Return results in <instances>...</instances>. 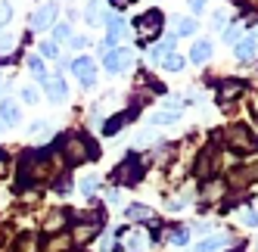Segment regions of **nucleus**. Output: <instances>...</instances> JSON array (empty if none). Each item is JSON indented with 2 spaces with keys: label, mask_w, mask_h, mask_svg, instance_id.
Here are the masks:
<instances>
[{
  "label": "nucleus",
  "mask_w": 258,
  "mask_h": 252,
  "mask_svg": "<svg viewBox=\"0 0 258 252\" xmlns=\"http://www.w3.org/2000/svg\"><path fill=\"white\" fill-rule=\"evenodd\" d=\"M13 44H16V41H13V34H7V31L0 34V53H7V50H10Z\"/></svg>",
  "instance_id": "obj_33"
},
{
  "label": "nucleus",
  "mask_w": 258,
  "mask_h": 252,
  "mask_svg": "<svg viewBox=\"0 0 258 252\" xmlns=\"http://www.w3.org/2000/svg\"><path fill=\"white\" fill-rule=\"evenodd\" d=\"M124 218H131V221H153V209L134 203V206H127V209H124Z\"/></svg>",
  "instance_id": "obj_16"
},
{
  "label": "nucleus",
  "mask_w": 258,
  "mask_h": 252,
  "mask_svg": "<svg viewBox=\"0 0 258 252\" xmlns=\"http://www.w3.org/2000/svg\"><path fill=\"white\" fill-rule=\"evenodd\" d=\"M69 69H72V75H75L84 87H94V78H97V62L90 59V56H75L69 62Z\"/></svg>",
  "instance_id": "obj_4"
},
{
  "label": "nucleus",
  "mask_w": 258,
  "mask_h": 252,
  "mask_svg": "<svg viewBox=\"0 0 258 252\" xmlns=\"http://www.w3.org/2000/svg\"><path fill=\"white\" fill-rule=\"evenodd\" d=\"M196 31V22L193 19H180L177 22V34H183V38H187V34H193Z\"/></svg>",
  "instance_id": "obj_32"
},
{
  "label": "nucleus",
  "mask_w": 258,
  "mask_h": 252,
  "mask_svg": "<svg viewBox=\"0 0 258 252\" xmlns=\"http://www.w3.org/2000/svg\"><path fill=\"white\" fill-rule=\"evenodd\" d=\"M103 66H106L109 75H118V72H124L131 66V50H109L103 56Z\"/></svg>",
  "instance_id": "obj_7"
},
{
  "label": "nucleus",
  "mask_w": 258,
  "mask_h": 252,
  "mask_svg": "<svg viewBox=\"0 0 258 252\" xmlns=\"http://www.w3.org/2000/svg\"><path fill=\"white\" fill-rule=\"evenodd\" d=\"M97 187H100V177H97V174L81 177V193H84V196H94V193H97Z\"/></svg>",
  "instance_id": "obj_27"
},
{
  "label": "nucleus",
  "mask_w": 258,
  "mask_h": 252,
  "mask_svg": "<svg viewBox=\"0 0 258 252\" xmlns=\"http://www.w3.org/2000/svg\"><path fill=\"white\" fill-rule=\"evenodd\" d=\"M209 59H212V41L199 38V41L193 44V50H190V62H196V66H206Z\"/></svg>",
  "instance_id": "obj_13"
},
{
  "label": "nucleus",
  "mask_w": 258,
  "mask_h": 252,
  "mask_svg": "<svg viewBox=\"0 0 258 252\" xmlns=\"http://www.w3.org/2000/svg\"><path fill=\"white\" fill-rule=\"evenodd\" d=\"M0 131H4V121H0Z\"/></svg>",
  "instance_id": "obj_43"
},
{
  "label": "nucleus",
  "mask_w": 258,
  "mask_h": 252,
  "mask_svg": "<svg viewBox=\"0 0 258 252\" xmlns=\"http://www.w3.org/2000/svg\"><path fill=\"white\" fill-rule=\"evenodd\" d=\"M7 171H10V156H7L4 150H0V177H4Z\"/></svg>",
  "instance_id": "obj_35"
},
{
  "label": "nucleus",
  "mask_w": 258,
  "mask_h": 252,
  "mask_svg": "<svg viewBox=\"0 0 258 252\" xmlns=\"http://www.w3.org/2000/svg\"><path fill=\"white\" fill-rule=\"evenodd\" d=\"M25 66H28V72H31L34 78L47 81V69H44V59L41 56H34V53H31V56H25Z\"/></svg>",
  "instance_id": "obj_20"
},
{
  "label": "nucleus",
  "mask_w": 258,
  "mask_h": 252,
  "mask_svg": "<svg viewBox=\"0 0 258 252\" xmlns=\"http://www.w3.org/2000/svg\"><path fill=\"white\" fill-rule=\"evenodd\" d=\"M10 19H13V7L7 4V0H0V28H4Z\"/></svg>",
  "instance_id": "obj_31"
},
{
  "label": "nucleus",
  "mask_w": 258,
  "mask_h": 252,
  "mask_svg": "<svg viewBox=\"0 0 258 252\" xmlns=\"http://www.w3.org/2000/svg\"><path fill=\"white\" fill-rule=\"evenodd\" d=\"M236 34H239L236 28H227V31H224V44H236Z\"/></svg>",
  "instance_id": "obj_38"
},
{
  "label": "nucleus",
  "mask_w": 258,
  "mask_h": 252,
  "mask_svg": "<svg viewBox=\"0 0 258 252\" xmlns=\"http://www.w3.org/2000/svg\"><path fill=\"white\" fill-rule=\"evenodd\" d=\"M224 243H230L227 237H209V240H202L199 246H193V252H218Z\"/></svg>",
  "instance_id": "obj_21"
},
{
  "label": "nucleus",
  "mask_w": 258,
  "mask_h": 252,
  "mask_svg": "<svg viewBox=\"0 0 258 252\" xmlns=\"http://www.w3.org/2000/svg\"><path fill=\"white\" fill-rule=\"evenodd\" d=\"M252 112H255V118H258V94L252 97Z\"/></svg>",
  "instance_id": "obj_42"
},
{
  "label": "nucleus",
  "mask_w": 258,
  "mask_h": 252,
  "mask_svg": "<svg viewBox=\"0 0 258 252\" xmlns=\"http://www.w3.org/2000/svg\"><path fill=\"white\" fill-rule=\"evenodd\" d=\"M53 41H72V28L69 25H53Z\"/></svg>",
  "instance_id": "obj_30"
},
{
  "label": "nucleus",
  "mask_w": 258,
  "mask_h": 252,
  "mask_svg": "<svg viewBox=\"0 0 258 252\" xmlns=\"http://www.w3.org/2000/svg\"><path fill=\"white\" fill-rule=\"evenodd\" d=\"M140 177H143V165H140V159H127L124 165H118V171H115V181L118 184H124V187H134V184H140Z\"/></svg>",
  "instance_id": "obj_5"
},
{
  "label": "nucleus",
  "mask_w": 258,
  "mask_h": 252,
  "mask_svg": "<svg viewBox=\"0 0 258 252\" xmlns=\"http://www.w3.org/2000/svg\"><path fill=\"white\" fill-rule=\"evenodd\" d=\"M180 206H183V200H171L168 203V212H180Z\"/></svg>",
  "instance_id": "obj_40"
},
{
  "label": "nucleus",
  "mask_w": 258,
  "mask_h": 252,
  "mask_svg": "<svg viewBox=\"0 0 258 252\" xmlns=\"http://www.w3.org/2000/svg\"><path fill=\"white\" fill-rule=\"evenodd\" d=\"M127 4H134V0H112V7H127Z\"/></svg>",
  "instance_id": "obj_41"
},
{
  "label": "nucleus",
  "mask_w": 258,
  "mask_h": 252,
  "mask_svg": "<svg viewBox=\"0 0 258 252\" xmlns=\"http://www.w3.org/2000/svg\"><path fill=\"white\" fill-rule=\"evenodd\" d=\"M134 115H137L134 109H131V112H118V115H115L112 121H106V128H103V134H106V137H112V134H115V131L121 128V124H127V121H134Z\"/></svg>",
  "instance_id": "obj_18"
},
{
  "label": "nucleus",
  "mask_w": 258,
  "mask_h": 252,
  "mask_svg": "<svg viewBox=\"0 0 258 252\" xmlns=\"http://www.w3.org/2000/svg\"><path fill=\"white\" fill-rule=\"evenodd\" d=\"M59 153H62V159L69 162V165H84V162H90L97 156V147H94V140H90L87 134L69 131V134L59 137Z\"/></svg>",
  "instance_id": "obj_1"
},
{
  "label": "nucleus",
  "mask_w": 258,
  "mask_h": 252,
  "mask_svg": "<svg viewBox=\"0 0 258 252\" xmlns=\"http://www.w3.org/2000/svg\"><path fill=\"white\" fill-rule=\"evenodd\" d=\"M255 50H258V44H255V38H243L236 44V59L243 62V66H249L252 59H255Z\"/></svg>",
  "instance_id": "obj_14"
},
{
  "label": "nucleus",
  "mask_w": 258,
  "mask_h": 252,
  "mask_svg": "<svg viewBox=\"0 0 258 252\" xmlns=\"http://www.w3.org/2000/svg\"><path fill=\"white\" fill-rule=\"evenodd\" d=\"M221 137H224V143L233 150H258V137L249 128H243V124H233V128H227Z\"/></svg>",
  "instance_id": "obj_3"
},
{
  "label": "nucleus",
  "mask_w": 258,
  "mask_h": 252,
  "mask_svg": "<svg viewBox=\"0 0 258 252\" xmlns=\"http://www.w3.org/2000/svg\"><path fill=\"white\" fill-rule=\"evenodd\" d=\"M28 134H31L34 143H41V140H47L53 131H50V124H47V121H38V124H31V128H28Z\"/></svg>",
  "instance_id": "obj_22"
},
{
  "label": "nucleus",
  "mask_w": 258,
  "mask_h": 252,
  "mask_svg": "<svg viewBox=\"0 0 258 252\" xmlns=\"http://www.w3.org/2000/svg\"><path fill=\"white\" fill-rule=\"evenodd\" d=\"M22 100L25 103H38V91H34V87H22Z\"/></svg>",
  "instance_id": "obj_34"
},
{
  "label": "nucleus",
  "mask_w": 258,
  "mask_h": 252,
  "mask_svg": "<svg viewBox=\"0 0 258 252\" xmlns=\"http://www.w3.org/2000/svg\"><path fill=\"white\" fill-rule=\"evenodd\" d=\"M106 31H109L106 41L109 44H118V41H124V34H127V22L121 19V16L112 13V16H109V22H106Z\"/></svg>",
  "instance_id": "obj_11"
},
{
  "label": "nucleus",
  "mask_w": 258,
  "mask_h": 252,
  "mask_svg": "<svg viewBox=\"0 0 258 252\" xmlns=\"http://www.w3.org/2000/svg\"><path fill=\"white\" fill-rule=\"evenodd\" d=\"M177 118H180V112H177V109H168V112H153V115H150V121H153V124H174Z\"/></svg>",
  "instance_id": "obj_23"
},
{
  "label": "nucleus",
  "mask_w": 258,
  "mask_h": 252,
  "mask_svg": "<svg viewBox=\"0 0 258 252\" xmlns=\"http://www.w3.org/2000/svg\"><path fill=\"white\" fill-rule=\"evenodd\" d=\"M109 16H112V13H106L103 7H100V0H90V4H87V16H84V19L90 22V25H106L109 22Z\"/></svg>",
  "instance_id": "obj_15"
},
{
  "label": "nucleus",
  "mask_w": 258,
  "mask_h": 252,
  "mask_svg": "<svg viewBox=\"0 0 258 252\" xmlns=\"http://www.w3.org/2000/svg\"><path fill=\"white\" fill-rule=\"evenodd\" d=\"M72 246V237L69 233H56V237H53V243H47V252H66Z\"/></svg>",
  "instance_id": "obj_24"
},
{
  "label": "nucleus",
  "mask_w": 258,
  "mask_h": 252,
  "mask_svg": "<svg viewBox=\"0 0 258 252\" xmlns=\"http://www.w3.org/2000/svg\"><path fill=\"white\" fill-rule=\"evenodd\" d=\"M72 47H75V50H84V47H87V38H81V34H75V38H72Z\"/></svg>",
  "instance_id": "obj_37"
},
{
  "label": "nucleus",
  "mask_w": 258,
  "mask_h": 252,
  "mask_svg": "<svg viewBox=\"0 0 258 252\" xmlns=\"http://www.w3.org/2000/svg\"><path fill=\"white\" fill-rule=\"evenodd\" d=\"M0 121L4 124H19V106H16L13 100L0 103Z\"/></svg>",
  "instance_id": "obj_17"
},
{
  "label": "nucleus",
  "mask_w": 258,
  "mask_h": 252,
  "mask_svg": "<svg viewBox=\"0 0 258 252\" xmlns=\"http://www.w3.org/2000/svg\"><path fill=\"white\" fill-rule=\"evenodd\" d=\"M224 193H227V184H224V181H209L206 187H202V193H199V206H202V209H206V206H215V203L224 200Z\"/></svg>",
  "instance_id": "obj_9"
},
{
  "label": "nucleus",
  "mask_w": 258,
  "mask_h": 252,
  "mask_svg": "<svg viewBox=\"0 0 258 252\" xmlns=\"http://www.w3.org/2000/svg\"><path fill=\"white\" fill-rule=\"evenodd\" d=\"M66 221H69V212H66V209H50V215L44 218V230L56 237V233H62Z\"/></svg>",
  "instance_id": "obj_12"
},
{
  "label": "nucleus",
  "mask_w": 258,
  "mask_h": 252,
  "mask_svg": "<svg viewBox=\"0 0 258 252\" xmlns=\"http://www.w3.org/2000/svg\"><path fill=\"white\" fill-rule=\"evenodd\" d=\"M243 91H246V81H239V78L221 81V84H218V103H221V106H227V103H233Z\"/></svg>",
  "instance_id": "obj_8"
},
{
  "label": "nucleus",
  "mask_w": 258,
  "mask_h": 252,
  "mask_svg": "<svg viewBox=\"0 0 258 252\" xmlns=\"http://www.w3.org/2000/svg\"><path fill=\"white\" fill-rule=\"evenodd\" d=\"M41 56L56 59V56H59V44H56V41H44V44H41Z\"/></svg>",
  "instance_id": "obj_29"
},
{
  "label": "nucleus",
  "mask_w": 258,
  "mask_h": 252,
  "mask_svg": "<svg viewBox=\"0 0 258 252\" xmlns=\"http://www.w3.org/2000/svg\"><path fill=\"white\" fill-rule=\"evenodd\" d=\"M168 240H171L174 246H187V243H190V230H187V227H171V230H168Z\"/></svg>",
  "instance_id": "obj_25"
},
{
  "label": "nucleus",
  "mask_w": 258,
  "mask_h": 252,
  "mask_svg": "<svg viewBox=\"0 0 258 252\" xmlns=\"http://www.w3.org/2000/svg\"><path fill=\"white\" fill-rule=\"evenodd\" d=\"M224 22H227V13H224V10H218V16H215V19H212V25H215V28H221V25H224Z\"/></svg>",
  "instance_id": "obj_36"
},
{
  "label": "nucleus",
  "mask_w": 258,
  "mask_h": 252,
  "mask_svg": "<svg viewBox=\"0 0 258 252\" xmlns=\"http://www.w3.org/2000/svg\"><path fill=\"white\" fill-rule=\"evenodd\" d=\"M162 25H165V16L159 10H150V13H140L137 19H134V31H137V38L143 44H153L156 38H162Z\"/></svg>",
  "instance_id": "obj_2"
},
{
  "label": "nucleus",
  "mask_w": 258,
  "mask_h": 252,
  "mask_svg": "<svg viewBox=\"0 0 258 252\" xmlns=\"http://www.w3.org/2000/svg\"><path fill=\"white\" fill-rule=\"evenodd\" d=\"M187 4H190L193 13H202V10H206V0H187Z\"/></svg>",
  "instance_id": "obj_39"
},
{
  "label": "nucleus",
  "mask_w": 258,
  "mask_h": 252,
  "mask_svg": "<svg viewBox=\"0 0 258 252\" xmlns=\"http://www.w3.org/2000/svg\"><path fill=\"white\" fill-rule=\"evenodd\" d=\"M44 87H47V100H50V103H66L69 87H66V78H62V75H47Z\"/></svg>",
  "instance_id": "obj_10"
},
{
  "label": "nucleus",
  "mask_w": 258,
  "mask_h": 252,
  "mask_svg": "<svg viewBox=\"0 0 258 252\" xmlns=\"http://www.w3.org/2000/svg\"><path fill=\"white\" fill-rule=\"evenodd\" d=\"M159 59H162V69H165V72H180V69H183V56H177L174 50H168V53H162Z\"/></svg>",
  "instance_id": "obj_19"
},
{
  "label": "nucleus",
  "mask_w": 258,
  "mask_h": 252,
  "mask_svg": "<svg viewBox=\"0 0 258 252\" xmlns=\"http://www.w3.org/2000/svg\"><path fill=\"white\" fill-rule=\"evenodd\" d=\"M56 13H59V10H56V4H41L38 10L31 13L28 25H31V28H38V31H41V28H50L53 22H56Z\"/></svg>",
  "instance_id": "obj_6"
},
{
  "label": "nucleus",
  "mask_w": 258,
  "mask_h": 252,
  "mask_svg": "<svg viewBox=\"0 0 258 252\" xmlns=\"http://www.w3.org/2000/svg\"><path fill=\"white\" fill-rule=\"evenodd\" d=\"M38 249H41V243H38L34 233H25V237L19 240V246H16V252H38Z\"/></svg>",
  "instance_id": "obj_26"
},
{
  "label": "nucleus",
  "mask_w": 258,
  "mask_h": 252,
  "mask_svg": "<svg viewBox=\"0 0 258 252\" xmlns=\"http://www.w3.org/2000/svg\"><path fill=\"white\" fill-rule=\"evenodd\" d=\"M239 221L246 227H258V212L255 209H239Z\"/></svg>",
  "instance_id": "obj_28"
}]
</instances>
